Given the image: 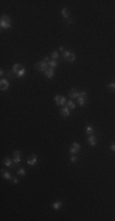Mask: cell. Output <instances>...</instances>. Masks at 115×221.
Segmentation results:
<instances>
[{"label": "cell", "instance_id": "6da1fadb", "mask_svg": "<svg viewBox=\"0 0 115 221\" xmlns=\"http://www.w3.org/2000/svg\"><path fill=\"white\" fill-rule=\"evenodd\" d=\"M0 27H1L3 30H9L11 27V20L9 16H1V19H0Z\"/></svg>", "mask_w": 115, "mask_h": 221}, {"label": "cell", "instance_id": "7a4b0ae2", "mask_svg": "<svg viewBox=\"0 0 115 221\" xmlns=\"http://www.w3.org/2000/svg\"><path fill=\"white\" fill-rule=\"evenodd\" d=\"M48 68H49V66H48V64H47L44 60H42V61H38V63L36 64V69H37L38 71H41V73H45Z\"/></svg>", "mask_w": 115, "mask_h": 221}, {"label": "cell", "instance_id": "3957f363", "mask_svg": "<svg viewBox=\"0 0 115 221\" xmlns=\"http://www.w3.org/2000/svg\"><path fill=\"white\" fill-rule=\"evenodd\" d=\"M86 97H87V92H86V91L80 92V96L77 97V103H78V106H81V107L84 106V103H86Z\"/></svg>", "mask_w": 115, "mask_h": 221}, {"label": "cell", "instance_id": "277c9868", "mask_svg": "<svg viewBox=\"0 0 115 221\" xmlns=\"http://www.w3.org/2000/svg\"><path fill=\"white\" fill-rule=\"evenodd\" d=\"M54 101H55V103H56V106H65L66 104V98L64 97V96H59V95H56L55 97H54Z\"/></svg>", "mask_w": 115, "mask_h": 221}, {"label": "cell", "instance_id": "5b68a950", "mask_svg": "<svg viewBox=\"0 0 115 221\" xmlns=\"http://www.w3.org/2000/svg\"><path fill=\"white\" fill-rule=\"evenodd\" d=\"M80 150H81V145H80L78 143H73V144L70 146V149H69V151H70L71 155H76Z\"/></svg>", "mask_w": 115, "mask_h": 221}, {"label": "cell", "instance_id": "8992f818", "mask_svg": "<svg viewBox=\"0 0 115 221\" xmlns=\"http://www.w3.org/2000/svg\"><path fill=\"white\" fill-rule=\"evenodd\" d=\"M9 81H8V79H4V77H1V80H0V88H1V91H6L8 88H9Z\"/></svg>", "mask_w": 115, "mask_h": 221}, {"label": "cell", "instance_id": "52a82bcc", "mask_svg": "<svg viewBox=\"0 0 115 221\" xmlns=\"http://www.w3.org/2000/svg\"><path fill=\"white\" fill-rule=\"evenodd\" d=\"M38 162V157H37V155H31L28 159H27V165H30V166H34L36 163Z\"/></svg>", "mask_w": 115, "mask_h": 221}, {"label": "cell", "instance_id": "ba28073f", "mask_svg": "<svg viewBox=\"0 0 115 221\" xmlns=\"http://www.w3.org/2000/svg\"><path fill=\"white\" fill-rule=\"evenodd\" d=\"M69 96H70L71 99H75V98L77 99V97L80 96V92H78L77 90H75V88H71L70 92H69Z\"/></svg>", "mask_w": 115, "mask_h": 221}, {"label": "cell", "instance_id": "9c48e42d", "mask_svg": "<svg viewBox=\"0 0 115 221\" xmlns=\"http://www.w3.org/2000/svg\"><path fill=\"white\" fill-rule=\"evenodd\" d=\"M21 162V151H15L14 152V163H20Z\"/></svg>", "mask_w": 115, "mask_h": 221}, {"label": "cell", "instance_id": "30bf717a", "mask_svg": "<svg viewBox=\"0 0 115 221\" xmlns=\"http://www.w3.org/2000/svg\"><path fill=\"white\" fill-rule=\"evenodd\" d=\"M87 141H88V144H89L91 146H95V145H97V138H95L93 134H92V135H88Z\"/></svg>", "mask_w": 115, "mask_h": 221}, {"label": "cell", "instance_id": "8fae6325", "mask_svg": "<svg viewBox=\"0 0 115 221\" xmlns=\"http://www.w3.org/2000/svg\"><path fill=\"white\" fill-rule=\"evenodd\" d=\"M70 110H71V109L66 106V107H64V108L60 110V113H61L63 117H69V116H70Z\"/></svg>", "mask_w": 115, "mask_h": 221}, {"label": "cell", "instance_id": "7c38bea8", "mask_svg": "<svg viewBox=\"0 0 115 221\" xmlns=\"http://www.w3.org/2000/svg\"><path fill=\"white\" fill-rule=\"evenodd\" d=\"M45 76H47L48 79H52V77L54 76V69L49 66V68L47 69V71H45Z\"/></svg>", "mask_w": 115, "mask_h": 221}, {"label": "cell", "instance_id": "4fadbf2b", "mask_svg": "<svg viewBox=\"0 0 115 221\" xmlns=\"http://www.w3.org/2000/svg\"><path fill=\"white\" fill-rule=\"evenodd\" d=\"M12 161H14V160H10L9 157H6V159H4V165H5V166H8V167H14Z\"/></svg>", "mask_w": 115, "mask_h": 221}, {"label": "cell", "instance_id": "5bb4252c", "mask_svg": "<svg viewBox=\"0 0 115 221\" xmlns=\"http://www.w3.org/2000/svg\"><path fill=\"white\" fill-rule=\"evenodd\" d=\"M22 68H23V66H22V65H20V64H14V66H12V71H14L15 74H17V73H19Z\"/></svg>", "mask_w": 115, "mask_h": 221}, {"label": "cell", "instance_id": "9a60e30c", "mask_svg": "<svg viewBox=\"0 0 115 221\" xmlns=\"http://www.w3.org/2000/svg\"><path fill=\"white\" fill-rule=\"evenodd\" d=\"M61 15H63L64 19H67V20L70 19V17H69V10H67L66 8H64V9L61 10Z\"/></svg>", "mask_w": 115, "mask_h": 221}, {"label": "cell", "instance_id": "2e32d148", "mask_svg": "<svg viewBox=\"0 0 115 221\" xmlns=\"http://www.w3.org/2000/svg\"><path fill=\"white\" fill-rule=\"evenodd\" d=\"M69 63H73L75 60H76V55L73 54V53H70L69 54V57H67V59H66Z\"/></svg>", "mask_w": 115, "mask_h": 221}, {"label": "cell", "instance_id": "e0dca14e", "mask_svg": "<svg viewBox=\"0 0 115 221\" xmlns=\"http://www.w3.org/2000/svg\"><path fill=\"white\" fill-rule=\"evenodd\" d=\"M1 174H3V177H4L5 179H11V178H12L11 174H10L9 172H6L5 170H1Z\"/></svg>", "mask_w": 115, "mask_h": 221}, {"label": "cell", "instance_id": "ac0fdd59", "mask_svg": "<svg viewBox=\"0 0 115 221\" xmlns=\"http://www.w3.org/2000/svg\"><path fill=\"white\" fill-rule=\"evenodd\" d=\"M93 130H94V129H93L92 125H87V127H86V134H87V135H92V134H93Z\"/></svg>", "mask_w": 115, "mask_h": 221}, {"label": "cell", "instance_id": "d6986e66", "mask_svg": "<svg viewBox=\"0 0 115 221\" xmlns=\"http://www.w3.org/2000/svg\"><path fill=\"white\" fill-rule=\"evenodd\" d=\"M61 205H63L61 201H54V203H53V209H54V210H59V209L61 208Z\"/></svg>", "mask_w": 115, "mask_h": 221}, {"label": "cell", "instance_id": "ffe728a7", "mask_svg": "<svg viewBox=\"0 0 115 221\" xmlns=\"http://www.w3.org/2000/svg\"><path fill=\"white\" fill-rule=\"evenodd\" d=\"M48 66H50V68H53V69H54V68H56V66H58V61H56V60H54V59H52V60L48 63Z\"/></svg>", "mask_w": 115, "mask_h": 221}, {"label": "cell", "instance_id": "44dd1931", "mask_svg": "<svg viewBox=\"0 0 115 221\" xmlns=\"http://www.w3.org/2000/svg\"><path fill=\"white\" fill-rule=\"evenodd\" d=\"M66 106H67L70 109H73V108L76 107V104H75L73 101H67V102H66Z\"/></svg>", "mask_w": 115, "mask_h": 221}, {"label": "cell", "instance_id": "7402d4cb", "mask_svg": "<svg viewBox=\"0 0 115 221\" xmlns=\"http://www.w3.org/2000/svg\"><path fill=\"white\" fill-rule=\"evenodd\" d=\"M25 74H26V69H25V68H22V69H21V70L16 74V76H17V77H22Z\"/></svg>", "mask_w": 115, "mask_h": 221}, {"label": "cell", "instance_id": "603a6c76", "mask_svg": "<svg viewBox=\"0 0 115 221\" xmlns=\"http://www.w3.org/2000/svg\"><path fill=\"white\" fill-rule=\"evenodd\" d=\"M52 59H54V60H58V59H59V53H58L56 50H54V52L52 53Z\"/></svg>", "mask_w": 115, "mask_h": 221}, {"label": "cell", "instance_id": "cb8c5ba5", "mask_svg": "<svg viewBox=\"0 0 115 221\" xmlns=\"http://www.w3.org/2000/svg\"><path fill=\"white\" fill-rule=\"evenodd\" d=\"M109 90H111V91H115V81L114 82H110V84H108V86H106Z\"/></svg>", "mask_w": 115, "mask_h": 221}, {"label": "cell", "instance_id": "d4e9b609", "mask_svg": "<svg viewBox=\"0 0 115 221\" xmlns=\"http://www.w3.org/2000/svg\"><path fill=\"white\" fill-rule=\"evenodd\" d=\"M17 173H19L20 176H25V174H26V171H25V168H22V167H21V168H19V170H17Z\"/></svg>", "mask_w": 115, "mask_h": 221}, {"label": "cell", "instance_id": "484cf974", "mask_svg": "<svg viewBox=\"0 0 115 221\" xmlns=\"http://www.w3.org/2000/svg\"><path fill=\"white\" fill-rule=\"evenodd\" d=\"M77 160H78V159H77V156H76V155H72V156H71V159H70L71 163H76V162H77Z\"/></svg>", "mask_w": 115, "mask_h": 221}, {"label": "cell", "instance_id": "4316f807", "mask_svg": "<svg viewBox=\"0 0 115 221\" xmlns=\"http://www.w3.org/2000/svg\"><path fill=\"white\" fill-rule=\"evenodd\" d=\"M71 52L70 50H65L64 53H63V59H67V57H69V54H70Z\"/></svg>", "mask_w": 115, "mask_h": 221}, {"label": "cell", "instance_id": "83f0119b", "mask_svg": "<svg viewBox=\"0 0 115 221\" xmlns=\"http://www.w3.org/2000/svg\"><path fill=\"white\" fill-rule=\"evenodd\" d=\"M15 75H16V74H15L12 70H11V71H8V77H9V79H12V77H15Z\"/></svg>", "mask_w": 115, "mask_h": 221}, {"label": "cell", "instance_id": "f1b7e54d", "mask_svg": "<svg viewBox=\"0 0 115 221\" xmlns=\"http://www.w3.org/2000/svg\"><path fill=\"white\" fill-rule=\"evenodd\" d=\"M43 60H44V61H45V63H47V64H48V63H49V61H50V58H49V57H45V58H44V59H43Z\"/></svg>", "mask_w": 115, "mask_h": 221}, {"label": "cell", "instance_id": "f546056e", "mask_svg": "<svg viewBox=\"0 0 115 221\" xmlns=\"http://www.w3.org/2000/svg\"><path fill=\"white\" fill-rule=\"evenodd\" d=\"M11 179H12V182H14V183H16V184H17V183H19V179H17V178H16V177H12V178H11Z\"/></svg>", "mask_w": 115, "mask_h": 221}, {"label": "cell", "instance_id": "4dcf8cb0", "mask_svg": "<svg viewBox=\"0 0 115 221\" xmlns=\"http://www.w3.org/2000/svg\"><path fill=\"white\" fill-rule=\"evenodd\" d=\"M110 150L115 152V144H111V145H110Z\"/></svg>", "mask_w": 115, "mask_h": 221}, {"label": "cell", "instance_id": "1f68e13d", "mask_svg": "<svg viewBox=\"0 0 115 221\" xmlns=\"http://www.w3.org/2000/svg\"><path fill=\"white\" fill-rule=\"evenodd\" d=\"M4 74H5V71H4V69H1V70H0V75H1V77L4 76Z\"/></svg>", "mask_w": 115, "mask_h": 221}, {"label": "cell", "instance_id": "d6a6232c", "mask_svg": "<svg viewBox=\"0 0 115 221\" xmlns=\"http://www.w3.org/2000/svg\"><path fill=\"white\" fill-rule=\"evenodd\" d=\"M59 52H63V53H64V52H65V49H64V47H60V48H59Z\"/></svg>", "mask_w": 115, "mask_h": 221}, {"label": "cell", "instance_id": "836d02e7", "mask_svg": "<svg viewBox=\"0 0 115 221\" xmlns=\"http://www.w3.org/2000/svg\"><path fill=\"white\" fill-rule=\"evenodd\" d=\"M67 24H72V19H69V20H67Z\"/></svg>", "mask_w": 115, "mask_h": 221}]
</instances>
